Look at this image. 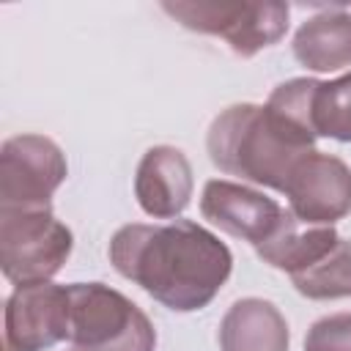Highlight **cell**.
<instances>
[{
  "instance_id": "15",
  "label": "cell",
  "mask_w": 351,
  "mask_h": 351,
  "mask_svg": "<svg viewBox=\"0 0 351 351\" xmlns=\"http://www.w3.org/2000/svg\"><path fill=\"white\" fill-rule=\"evenodd\" d=\"M313 129L318 137L351 143V71L321 82L313 93Z\"/></svg>"
},
{
  "instance_id": "17",
  "label": "cell",
  "mask_w": 351,
  "mask_h": 351,
  "mask_svg": "<svg viewBox=\"0 0 351 351\" xmlns=\"http://www.w3.org/2000/svg\"><path fill=\"white\" fill-rule=\"evenodd\" d=\"M77 351H80V348H77Z\"/></svg>"
},
{
  "instance_id": "3",
  "label": "cell",
  "mask_w": 351,
  "mask_h": 351,
  "mask_svg": "<svg viewBox=\"0 0 351 351\" xmlns=\"http://www.w3.org/2000/svg\"><path fill=\"white\" fill-rule=\"evenodd\" d=\"M69 340L80 351H154L151 318L121 291L104 282H71Z\"/></svg>"
},
{
  "instance_id": "13",
  "label": "cell",
  "mask_w": 351,
  "mask_h": 351,
  "mask_svg": "<svg viewBox=\"0 0 351 351\" xmlns=\"http://www.w3.org/2000/svg\"><path fill=\"white\" fill-rule=\"evenodd\" d=\"M337 239L340 233L332 225H302L288 208L271 236L255 247V255L291 277L315 263L326 250L335 247Z\"/></svg>"
},
{
  "instance_id": "8",
  "label": "cell",
  "mask_w": 351,
  "mask_h": 351,
  "mask_svg": "<svg viewBox=\"0 0 351 351\" xmlns=\"http://www.w3.org/2000/svg\"><path fill=\"white\" fill-rule=\"evenodd\" d=\"M302 225H335L351 214V167L324 151H310L291 173L285 192Z\"/></svg>"
},
{
  "instance_id": "12",
  "label": "cell",
  "mask_w": 351,
  "mask_h": 351,
  "mask_svg": "<svg viewBox=\"0 0 351 351\" xmlns=\"http://www.w3.org/2000/svg\"><path fill=\"white\" fill-rule=\"evenodd\" d=\"M293 58L310 71H340L351 66V11H321L293 33Z\"/></svg>"
},
{
  "instance_id": "6",
  "label": "cell",
  "mask_w": 351,
  "mask_h": 351,
  "mask_svg": "<svg viewBox=\"0 0 351 351\" xmlns=\"http://www.w3.org/2000/svg\"><path fill=\"white\" fill-rule=\"evenodd\" d=\"M69 165L60 145L44 134H16L0 148V208H52Z\"/></svg>"
},
{
  "instance_id": "10",
  "label": "cell",
  "mask_w": 351,
  "mask_h": 351,
  "mask_svg": "<svg viewBox=\"0 0 351 351\" xmlns=\"http://www.w3.org/2000/svg\"><path fill=\"white\" fill-rule=\"evenodd\" d=\"M192 189V165L181 148L154 145L143 154L134 173V197L148 217L173 219L184 214Z\"/></svg>"
},
{
  "instance_id": "4",
  "label": "cell",
  "mask_w": 351,
  "mask_h": 351,
  "mask_svg": "<svg viewBox=\"0 0 351 351\" xmlns=\"http://www.w3.org/2000/svg\"><path fill=\"white\" fill-rule=\"evenodd\" d=\"M162 11L195 33L219 36L241 58L277 44L288 30V3L280 0H162Z\"/></svg>"
},
{
  "instance_id": "9",
  "label": "cell",
  "mask_w": 351,
  "mask_h": 351,
  "mask_svg": "<svg viewBox=\"0 0 351 351\" xmlns=\"http://www.w3.org/2000/svg\"><path fill=\"white\" fill-rule=\"evenodd\" d=\"M200 214L228 236L258 247L280 225L285 208L258 189L225 178H211L200 195Z\"/></svg>"
},
{
  "instance_id": "2",
  "label": "cell",
  "mask_w": 351,
  "mask_h": 351,
  "mask_svg": "<svg viewBox=\"0 0 351 351\" xmlns=\"http://www.w3.org/2000/svg\"><path fill=\"white\" fill-rule=\"evenodd\" d=\"M315 134L285 123L266 104H230L208 126L206 148L217 170L285 192L293 167L315 151Z\"/></svg>"
},
{
  "instance_id": "11",
  "label": "cell",
  "mask_w": 351,
  "mask_h": 351,
  "mask_svg": "<svg viewBox=\"0 0 351 351\" xmlns=\"http://www.w3.org/2000/svg\"><path fill=\"white\" fill-rule=\"evenodd\" d=\"M285 315L266 299L247 296L228 307L219 324L222 351H288Z\"/></svg>"
},
{
  "instance_id": "1",
  "label": "cell",
  "mask_w": 351,
  "mask_h": 351,
  "mask_svg": "<svg viewBox=\"0 0 351 351\" xmlns=\"http://www.w3.org/2000/svg\"><path fill=\"white\" fill-rule=\"evenodd\" d=\"M107 252L121 277L173 313H195L211 304L233 271L228 244L192 219L123 225L110 239Z\"/></svg>"
},
{
  "instance_id": "14",
  "label": "cell",
  "mask_w": 351,
  "mask_h": 351,
  "mask_svg": "<svg viewBox=\"0 0 351 351\" xmlns=\"http://www.w3.org/2000/svg\"><path fill=\"white\" fill-rule=\"evenodd\" d=\"M293 288L313 302H332L351 296V239H337L315 263L291 274Z\"/></svg>"
},
{
  "instance_id": "7",
  "label": "cell",
  "mask_w": 351,
  "mask_h": 351,
  "mask_svg": "<svg viewBox=\"0 0 351 351\" xmlns=\"http://www.w3.org/2000/svg\"><path fill=\"white\" fill-rule=\"evenodd\" d=\"M69 340V288L16 285L3 307V351H44Z\"/></svg>"
},
{
  "instance_id": "16",
  "label": "cell",
  "mask_w": 351,
  "mask_h": 351,
  "mask_svg": "<svg viewBox=\"0 0 351 351\" xmlns=\"http://www.w3.org/2000/svg\"><path fill=\"white\" fill-rule=\"evenodd\" d=\"M304 351H351V313L318 318L307 329Z\"/></svg>"
},
{
  "instance_id": "5",
  "label": "cell",
  "mask_w": 351,
  "mask_h": 351,
  "mask_svg": "<svg viewBox=\"0 0 351 351\" xmlns=\"http://www.w3.org/2000/svg\"><path fill=\"white\" fill-rule=\"evenodd\" d=\"M74 247L52 208H0V269L14 285L49 282Z\"/></svg>"
}]
</instances>
